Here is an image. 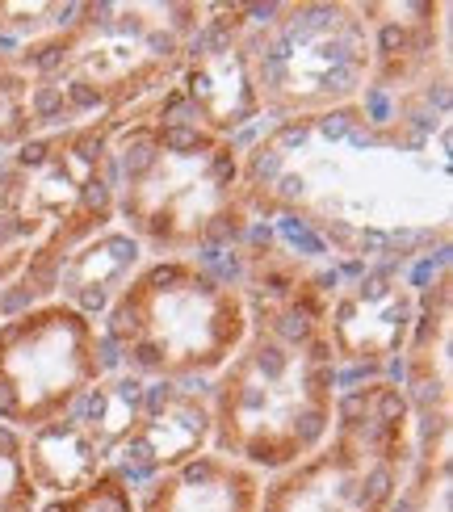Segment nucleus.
<instances>
[{"instance_id":"5","label":"nucleus","mask_w":453,"mask_h":512,"mask_svg":"<svg viewBox=\"0 0 453 512\" xmlns=\"http://www.w3.org/2000/svg\"><path fill=\"white\" fill-rule=\"evenodd\" d=\"M210 450L265 479L319 450L332 429L340 370L319 319H248V336L206 382Z\"/></svg>"},{"instance_id":"21","label":"nucleus","mask_w":453,"mask_h":512,"mask_svg":"<svg viewBox=\"0 0 453 512\" xmlns=\"http://www.w3.org/2000/svg\"><path fill=\"white\" fill-rule=\"evenodd\" d=\"M38 512H135V483L114 466H105L97 479L76 487V492L42 500Z\"/></svg>"},{"instance_id":"20","label":"nucleus","mask_w":453,"mask_h":512,"mask_svg":"<svg viewBox=\"0 0 453 512\" xmlns=\"http://www.w3.org/2000/svg\"><path fill=\"white\" fill-rule=\"evenodd\" d=\"M34 114H30V76L0 51V156L34 139Z\"/></svg>"},{"instance_id":"6","label":"nucleus","mask_w":453,"mask_h":512,"mask_svg":"<svg viewBox=\"0 0 453 512\" xmlns=\"http://www.w3.org/2000/svg\"><path fill=\"white\" fill-rule=\"evenodd\" d=\"M97 328L126 374L210 382L248 336V307L231 277L198 256H147Z\"/></svg>"},{"instance_id":"19","label":"nucleus","mask_w":453,"mask_h":512,"mask_svg":"<svg viewBox=\"0 0 453 512\" xmlns=\"http://www.w3.org/2000/svg\"><path fill=\"white\" fill-rule=\"evenodd\" d=\"M76 5H59V0H0V51H17L34 38H47L72 17Z\"/></svg>"},{"instance_id":"11","label":"nucleus","mask_w":453,"mask_h":512,"mask_svg":"<svg viewBox=\"0 0 453 512\" xmlns=\"http://www.w3.org/2000/svg\"><path fill=\"white\" fill-rule=\"evenodd\" d=\"M235 34H240V5H206L202 26L193 34L177 76L168 80V89L126 110L110 126L118 131V126H131L139 118H181L223 139H235L256 126L261 105H256Z\"/></svg>"},{"instance_id":"14","label":"nucleus","mask_w":453,"mask_h":512,"mask_svg":"<svg viewBox=\"0 0 453 512\" xmlns=\"http://www.w3.org/2000/svg\"><path fill=\"white\" fill-rule=\"evenodd\" d=\"M399 391L412 424H453V269L449 256L416 290V324L399 357Z\"/></svg>"},{"instance_id":"8","label":"nucleus","mask_w":453,"mask_h":512,"mask_svg":"<svg viewBox=\"0 0 453 512\" xmlns=\"http://www.w3.org/2000/svg\"><path fill=\"white\" fill-rule=\"evenodd\" d=\"M416 454V424L399 382L357 378L336 399L319 450L265 479L256 512H391Z\"/></svg>"},{"instance_id":"2","label":"nucleus","mask_w":453,"mask_h":512,"mask_svg":"<svg viewBox=\"0 0 453 512\" xmlns=\"http://www.w3.org/2000/svg\"><path fill=\"white\" fill-rule=\"evenodd\" d=\"M202 17L193 0H84L47 38L5 51L30 76L34 131L118 122L164 93Z\"/></svg>"},{"instance_id":"1","label":"nucleus","mask_w":453,"mask_h":512,"mask_svg":"<svg viewBox=\"0 0 453 512\" xmlns=\"http://www.w3.org/2000/svg\"><path fill=\"white\" fill-rule=\"evenodd\" d=\"M240 181L252 223L302 227L353 269H403L449 244V110L361 97L269 122L244 143Z\"/></svg>"},{"instance_id":"3","label":"nucleus","mask_w":453,"mask_h":512,"mask_svg":"<svg viewBox=\"0 0 453 512\" xmlns=\"http://www.w3.org/2000/svg\"><path fill=\"white\" fill-rule=\"evenodd\" d=\"M114 126L34 135L0 156V319L55 298L68 256L114 227Z\"/></svg>"},{"instance_id":"13","label":"nucleus","mask_w":453,"mask_h":512,"mask_svg":"<svg viewBox=\"0 0 453 512\" xmlns=\"http://www.w3.org/2000/svg\"><path fill=\"white\" fill-rule=\"evenodd\" d=\"M416 324V286L399 265H357L349 282H336L328 303V345L336 370H365L386 378L399 366Z\"/></svg>"},{"instance_id":"12","label":"nucleus","mask_w":453,"mask_h":512,"mask_svg":"<svg viewBox=\"0 0 453 512\" xmlns=\"http://www.w3.org/2000/svg\"><path fill=\"white\" fill-rule=\"evenodd\" d=\"M370 30L365 93L382 105L449 110V5L445 0H361Z\"/></svg>"},{"instance_id":"9","label":"nucleus","mask_w":453,"mask_h":512,"mask_svg":"<svg viewBox=\"0 0 453 512\" xmlns=\"http://www.w3.org/2000/svg\"><path fill=\"white\" fill-rule=\"evenodd\" d=\"M105 374L110 366L97 319L63 298L0 319V424L13 433L72 416Z\"/></svg>"},{"instance_id":"10","label":"nucleus","mask_w":453,"mask_h":512,"mask_svg":"<svg viewBox=\"0 0 453 512\" xmlns=\"http://www.w3.org/2000/svg\"><path fill=\"white\" fill-rule=\"evenodd\" d=\"M76 424L105 466L135 487L193 454L210 450V391L206 382H147L110 370L76 403Z\"/></svg>"},{"instance_id":"18","label":"nucleus","mask_w":453,"mask_h":512,"mask_svg":"<svg viewBox=\"0 0 453 512\" xmlns=\"http://www.w3.org/2000/svg\"><path fill=\"white\" fill-rule=\"evenodd\" d=\"M453 424H416V454L391 512H453Z\"/></svg>"},{"instance_id":"17","label":"nucleus","mask_w":453,"mask_h":512,"mask_svg":"<svg viewBox=\"0 0 453 512\" xmlns=\"http://www.w3.org/2000/svg\"><path fill=\"white\" fill-rule=\"evenodd\" d=\"M21 454H26L30 483L38 487L42 500L68 496V492H76V487H84L89 479H97L105 471L97 445L76 424V416L42 424V429H34V433H21Z\"/></svg>"},{"instance_id":"15","label":"nucleus","mask_w":453,"mask_h":512,"mask_svg":"<svg viewBox=\"0 0 453 512\" xmlns=\"http://www.w3.org/2000/svg\"><path fill=\"white\" fill-rule=\"evenodd\" d=\"M265 475L219 450H202L135 487V512H256Z\"/></svg>"},{"instance_id":"4","label":"nucleus","mask_w":453,"mask_h":512,"mask_svg":"<svg viewBox=\"0 0 453 512\" xmlns=\"http://www.w3.org/2000/svg\"><path fill=\"white\" fill-rule=\"evenodd\" d=\"M114 215L147 256L235 248L252 215L244 202V143L181 118H139L114 131Z\"/></svg>"},{"instance_id":"16","label":"nucleus","mask_w":453,"mask_h":512,"mask_svg":"<svg viewBox=\"0 0 453 512\" xmlns=\"http://www.w3.org/2000/svg\"><path fill=\"white\" fill-rule=\"evenodd\" d=\"M143 261H147L143 244L131 236V231H122L114 223V227H105L101 236H93L89 244L68 256V265H63V273H59L55 298H63V303L76 307L80 315L101 319L105 307L114 303L118 290L131 282V273Z\"/></svg>"},{"instance_id":"7","label":"nucleus","mask_w":453,"mask_h":512,"mask_svg":"<svg viewBox=\"0 0 453 512\" xmlns=\"http://www.w3.org/2000/svg\"><path fill=\"white\" fill-rule=\"evenodd\" d=\"M240 55L265 122L353 105L370 80L361 0L240 5Z\"/></svg>"},{"instance_id":"22","label":"nucleus","mask_w":453,"mask_h":512,"mask_svg":"<svg viewBox=\"0 0 453 512\" xmlns=\"http://www.w3.org/2000/svg\"><path fill=\"white\" fill-rule=\"evenodd\" d=\"M42 496L30 483L26 454H21V433L0 424V512H38Z\"/></svg>"}]
</instances>
